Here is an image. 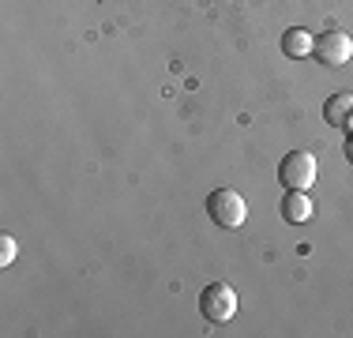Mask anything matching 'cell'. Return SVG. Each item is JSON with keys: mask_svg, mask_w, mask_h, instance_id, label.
I'll list each match as a JSON object with an SVG mask.
<instances>
[{"mask_svg": "<svg viewBox=\"0 0 353 338\" xmlns=\"http://www.w3.org/2000/svg\"><path fill=\"white\" fill-rule=\"evenodd\" d=\"M207 215H211L214 226H222V230H241V226L248 222V203L241 192L233 188H218L207 196Z\"/></svg>", "mask_w": 353, "mask_h": 338, "instance_id": "cell-1", "label": "cell"}, {"mask_svg": "<svg viewBox=\"0 0 353 338\" xmlns=\"http://www.w3.org/2000/svg\"><path fill=\"white\" fill-rule=\"evenodd\" d=\"M316 173H319V166H316V155L312 150H290V155L279 162V181H282V188H301V192H308L316 184Z\"/></svg>", "mask_w": 353, "mask_h": 338, "instance_id": "cell-2", "label": "cell"}, {"mask_svg": "<svg viewBox=\"0 0 353 338\" xmlns=\"http://www.w3.org/2000/svg\"><path fill=\"white\" fill-rule=\"evenodd\" d=\"M199 312L211 324H230L237 316V290L230 282H211L203 293H199Z\"/></svg>", "mask_w": 353, "mask_h": 338, "instance_id": "cell-3", "label": "cell"}, {"mask_svg": "<svg viewBox=\"0 0 353 338\" xmlns=\"http://www.w3.org/2000/svg\"><path fill=\"white\" fill-rule=\"evenodd\" d=\"M327 68H342V64H350L353 61V38L346 30H323L316 38V53Z\"/></svg>", "mask_w": 353, "mask_h": 338, "instance_id": "cell-4", "label": "cell"}, {"mask_svg": "<svg viewBox=\"0 0 353 338\" xmlns=\"http://www.w3.org/2000/svg\"><path fill=\"white\" fill-rule=\"evenodd\" d=\"M312 196L308 192H301V188H285V199H282V218L290 226H301V222H308L312 218Z\"/></svg>", "mask_w": 353, "mask_h": 338, "instance_id": "cell-5", "label": "cell"}, {"mask_svg": "<svg viewBox=\"0 0 353 338\" xmlns=\"http://www.w3.org/2000/svg\"><path fill=\"white\" fill-rule=\"evenodd\" d=\"M282 53H285V57H293V61H305V57H312V53H316V38H312V30H305V27L285 30V34H282Z\"/></svg>", "mask_w": 353, "mask_h": 338, "instance_id": "cell-6", "label": "cell"}, {"mask_svg": "<svg viewBox=\"0 0 353 338\" xmlns=\"http://www.w3.org/2000/svg\"><path fill=\"white\" fill-rule=\"evenodd\" d=\"M353 117V95L350 90H339L323 101V121L334 124V128H346V121Z\"/></svg>", "mask_w": 353, "mask_h": 338, "instance_id": "cell-7", "label": "cell"}, {"mask_svg": "<svg viewBox=\"0 0 353 338\" xmlns=\"http://www.w3.org/2000/svg\"><path fill=\"white\" fill-rule=\"evenodd\" d=\"M15 256H19V241H15L12 233H4L0 237V267H12Z\"/></svg>", "mask_w": 353, "mask_h": 338, "instance_id": "cell-8", "label": "cell"}, {"mask_svg": "<svg viewBox=\"0 0 353 338\" xmlns=\"http://www.w3.org/2000/svg\"><path fill=\"white\" fill-rule=\"evenodd\" d=\"M346 158H350V162H353V135H350V139H346Z\"/></svg>", "mask_w": 353, "mask_h": 338, "instance_id": "cell-9", "label": "cell"}, {"mask_svg": "<svg viewBox=\"0 0 353 338\" xmlns=\"http://www.w3.org/2000/svg\"><path fill=\"white\" fill-rule=\"evenodd\" d=\"M346 132H350V135H353V117H350V121H346Z\"/></svg>", "mask_w": 353, "mask_h": 338, "instance_id": "cell-10", "label": "cell"}]
</instances>
